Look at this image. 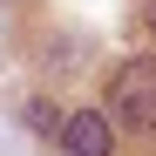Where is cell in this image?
<instances>
[{
	"label": "cell",
	"instance_id": "1",
	"mask_svg": "<svg viewBox=\"0 0 156 156\" xmlns=\"http://www.w3.org/2000/svg\"><path fill=\"white\" fill-rule=\"evenodd\" d=\"M109 115L122 129H136V136H149L156 129V61L136 55V61H122L109 75Z\"/></svg>",
	"mask_w": 156,
	"mask_h": 156
},
{
	"label": "cell",
	"instance_id": "2",
	"mask_svg": "<svg viewBox=\"0 0 156 156\" xmlns=\"http://www.w3.org/2000/svg\"><path fill=\"white\" fill-rule=\"evenodd\" d=\"M61 149H68V156H109V149H115V136H109V115H95V109L68 115V122H61Z\"/></svg>",
	"mask_w": 156,
	"mask_h": 156
},
{
	"label": "cell",
	"instance_id": "3",
	"mask_svg": "<svg viewBox=\"0 0 156 156\" xmlns=\"http://www.w3.org/2000/svg\"><path fill=\"white\" fill-rule=\"evenodd\" d=\"M61 122H68V115L55 109V102H41V95L27 102V129H41V136H61Z\"/></svg>",
	"mask_w": 156,
	"mask_h": 156
},
{
	"label": "cell",
	"instance_id": "4",
	"mask_svg": "<svg viewBox=\"0 0 156 156\" xmlns=\"http://www.w3.org/2000/svg\"><path fill=\"white\" fill-rule=\"evenodd\" d=\"M149 27H156V0H149Z\"/></svg>",
	"mask_w": 156,
	"mask_h": 156
}]
</instances>
